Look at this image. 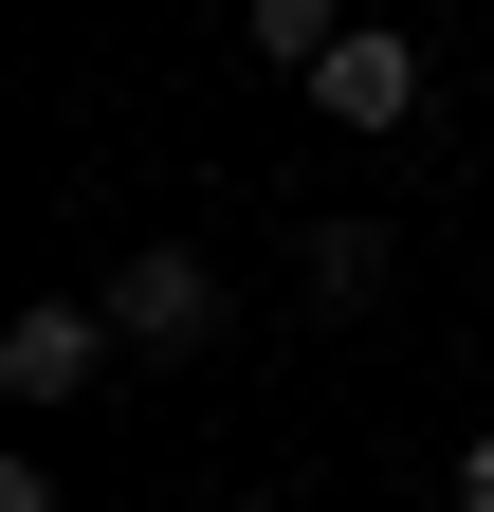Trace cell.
<instances>
[{
    "instance_id": "obj_3",
    "label": "cell",
    "mask_w": 494,
    "mask_h": 512,
    "mask_svg": "<svg viewBox=\"0 0 494 512\" xmlns=\"http://www.w3.org/2000/svg\"><path fill=\"white\" fill-rule=\"evenodd\" d=\"M110 348H129L110 311H74V293H37L19 330H0V403H92V384H110Z\"/></svg>"
},
{
    "instance_id": "obj_2",
    "label": "cell",
    "mask_w": 494,
    "mask_h": 512,
    "mask_svg": "<svg viewBox=\"0 0 494 512\" xmlns=\"http://www.w3.org/2000/svg\"><path fill=\"white\" fill-rule=\"evenodd\" d=\"M421 92H440V74H421L403 19H348V37L312 55V110H330V128H421Z\"/></svg>"
},
{
    "instance_id": "obj_4",
    "label": "cell",
    "mask_w": 494,
    "mask_h": 512,
    "mask_svg": "<svg viewBox=\"0 0 494 512\" xmlns=\"http://www.w3.org/2000/svg\"><path fill=\"white\" fill-rule=\"evenodd\" d=\"M293 275H312V311H385L403 256H385V220H312V238H293Z\"/></svg>"
},
{
    "instance_id": "obj_5",
    "label": "cell",
    "mask_w": 494,
    "mask_h": 512,
    "mask_svg": "<svg viewBox=\"0 0 494 512\" xmlns=\"http://www.w3.org/2000/svg\"><path fill=\"white\" fill-rule=\"evenodd\" d=\"M330 37H348V0H257V55H275V74H312Z\"/></svg>"
},
{
    "instance_id": "obj_1",
    "label": "cell",
    "mask_w": 494,
    "mask_h": 512,
    "mask_svg": "<svg viewBox=\"0 0 494 512\" xmlns=\"http://www.w3.org/2000/svg\"><path fill=\"white\" fill-rule=\"evenodd\" d=\"M110 330H129L147 366H202V348H220V256H183V238L110 256Z\"/></svg>"
},
{
    "instance_id": "obj_6",
    "label": "cell",
    "mask_w": 494,
    "mask_h": 512,
    "mask_svg": "<svg viewBox=\"0 0 494 512\" xmlns=\"http://www.w3.org/2000/svg\"><path fill=\"white\" fill-rule=\"evenodd\" d=\"M458 512H494V421H476V439H458Z\"/></svg>"
}]
</instances>
